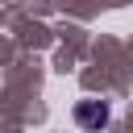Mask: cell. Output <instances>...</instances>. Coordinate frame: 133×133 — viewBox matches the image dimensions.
Here are the masks:
<instances>
[{
	"mask_svg": "<svg viewBox=\"0 0 133 133\" xmlns=\"http://www.w3.org/2000/svg\"><path fill=\"white\" fill-rule=\"evenodd\" d=\"M75 125L79 129H104L108 125V104L104 100H79L75 104Z\"/></svg>",
	"mask_w": 133,
	"mask_h": 133,
	"instance_id": "1",
	"label": "cell"
}]
</instances>
